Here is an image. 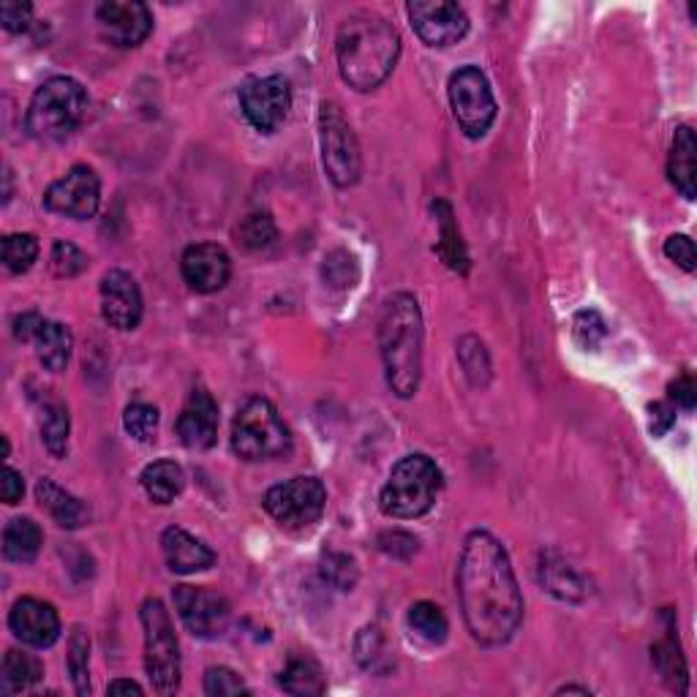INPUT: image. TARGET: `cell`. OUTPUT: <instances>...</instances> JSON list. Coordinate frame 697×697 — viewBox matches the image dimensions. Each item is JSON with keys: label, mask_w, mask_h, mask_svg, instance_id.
<instances>
[{"label": "cell", "mask_w": 697, "mask_h": 697, "mask_svg": "<svg viewBox=\"0 0 697 697\" xmlns=\"http://www.w3.org/2000/svg\"><path fill=\"white\" fill-rule=\"evenodd\" d=\"M409 627H412V632L418 635L420 640H425L428 646H439L448 640V632H450V624H448V616L442 613V608L433 602H414L412 608H409Z\"/></svg>", "instance_id": "obj_30"}, {"label": "cell", "mask_w": 697, "mask_h": 697, "mask_svg": "<svg viewBox=\"0 0 697 697\" xmlns=\"http://www.w3.org/2000/svg\"><path fill=\"white\" fill-rule=\"evenodd\" d=\"M205 693L213 697L224 695H248L246 681L229 668H210L205 673Z\"/></svg>", "instance_id": "obj_41"}, {"label": "cell", "mask_w": 697, "mask_h": 697, "mask_svg": "<svg viewBox=\"0 0 697 697\" xmlns=\"http://www.w3.org/2000/svg\"><path fill=\"white\" fill-rule=\"evenodd\" d=\"M30 17H33V6L20 3V0H6L0 6V22L9 33H22L30 28Z\"/></svg>", "instance_id": "obj_43"}, {"label": "cell", "mask_w": 697, "mask_h": 697, "mask_svg": "<svg viewBox=\"0 0 697 697\" xmlns=\"http://www.w3.org/2000/svg\"><path fill=\"white\" fill-rule=\"evenodd\" d=\"M88 659H90L88 632H85L82 627H75L71 629V638H69V673H71V681H75L77 695L90 693Z\"/></svg>", "instance_id": "obj_35"}, {"label": "cell", "mask_w": 697, "mask_h": 697, "mask_svg": "<svg viewBox=\"0 0 697 697\" xmlns=\"http://www.w3.org/2000/svg\"><path fill=\"white\" fill-rule=\"evenodd\" d=\"M292 450V433L267 399H248L232 423V452L243 461H273Z\"/></svg>", "instance_id": "obj_6"}, {"label": "cell", "mask_w": 697, "mask_h": 697, "mask_svg": "<svg viewBox=\"0 0 697 697\" xmlns=\"http://www.w3.org/2000/svg\"><path fill=\"white\" fill-rule=\"evenodd\" d=\"M9 629L30 648H50L60 638V616L50 602L22 597L11 608Z\"/></svg>", "instance_id": "obj_18"}, {"label": "cell", "mask_w": 697, "mask_h": 697, "mask_svg": "<svg viewBox=\"0 0 697 697\" xmlns=\"http://www.w3.org/2000/svg\"><path fill=\"white\" fill-rule=\"evenodd\" d=\"M433 210L439 213V224H442V240H439V254H442V259L448 262V267H452V271H455V273L467 275L469 256H467V248H463L461 232H458L455 222H452V207L448 205V202H436V205H433Z\"/></svg>", "instance_id": "obj_31"}, {"label": "cell", "mask_w": 697, "mask_h": 697, "mask_svg": "<svg viewBox=\"0 0 697 697\" xmlns=\"http://www.w3.org/2000/svg\"><path fill=\"white\" fill-rule=\"evenodd\" d=\"M158 420H161L158 418V409L150 406V403H131V406L124 412L126 433L143 444H148L156 439Z\"/></svg>", "instance_id": "obj_37"}, {"label": "cell", "mask_w": 697, "mask_h": 697, "mask_svg": "<svg viewBox=\"0 0 697 697\" xmlns=\"http://www.w3.org/2000/svg\"><path fill=\"white\" fill-rule=\"evenodd\" d=\"M537 578H540V583L546 586L548 595L561 599V602H580V599L586 597L583 578H580V575L556 553H542Z\"/></svg>", "instance_id": "obj_24"}, {"label": "cell", "mask_w": 697, "mask_h": 697, "mask_svg": "<svg viewBox=\"0 0 697 697\" xmlns=\"http://www.w3.org/2000/svg\"><path fill=\"white\" fill-rule=\"evenodd\" d=\"M265 510L275 523L289 531L311 529L327 507V491L316 477H292L265 493Z\"/></svg>", "instance_id": "obj_10"}, {"label": "cell", "mask_w": 697, "mask_h": 697, "mask_svg": "<svg viewBox=\"0 0 697 697\" xmlns=\"http://www.w3.org/2000/svg\"><path fill=\"white\" fill-rule=\"evenodd\" d=\"M107 695H145V689L139 687L137 681H126V678H118L107 687Z\"/></svg>", "instance_id": "obj_48"}, {"label": "cell", "mask_w": 697, "mask_h": 697, "mask_svg": "<svg viewBox=\"0 0 697 697\" xmlns=\"http://www.w3.org/2000/svg\"><path fill=\"white\" fill-rule=\"evenodd\" d=\"M439 491H442V469L431 461L428 455L401 458L390 472L387 482L379 497V507L387 518H399V521H412V518H423L436 504Z\"/></svg>", "instance_id": "obj_4"}, {"label": "cell", "mask_w": 697, "mask_h": 697, "mask_svg": "<svg viewBox=\"0 0 697 697\" xmlns=\"http://www.w3.org/2000/svg\"><path fill=\"white\" fill-rule=\"evenodd\" d=\"M36 259H39V240H36L33 235H28V232H17V235L3 237L6 271L14 275L28 273Z\"/></svg>", "instance_id": "obj_34"}, {"label": "cell", "mask_w": 697, "mask_h": 697, "mask_svg": "<svg viewBox=\"0 0 697 697\" xmlns=\"http://www.w3.org/2000/svg\"><path fill=\"white\" fill-rule=\"evenodd\" d=\"M668 177L684 199L693 202L697 194V139L693 126L676 128L668 156Z\"/></svg>", "instance_id": "obj_21"}, {"label": "cell", "mask_w": 697, "mask_h": 697, "mask_svg": "<svg viewBox=\"0 0 697 697\" xmlns=\"http://www.w3.org/2000/svg\"><path fill=\"white\" fill-rule=\"evenodd\" d=\"M88 267V256L85 251H79L75 243L69 240H55L50 251V271L58 278H75Z\"/></svg>", "instance_id": "obj_38"}, {"label": "cell", "mask_w": 697, "mask_h": 697, "mask_svg": "<svg viewBox=\"0 0 697 697\" xmlns=\"http://www.w3.org/2000/svg\"><path fill=\"white\" fill-rule=\"evenodd\" d=\"M101 205V180L85 164H77L69 173L52 183L45 192V207L58 216L88 222L96 216Z\"/></svg>", "instance_id": "obj_12"}, {"label": "cell", "mask_w": 697, "mask_h": 697, "mask_svg": "<svg viewBox=\"0 0 697 697\" xmlns=\"http://www.w3.org/2000/svg\"><path fill=\"white\" fill-rule=\"evenodd\" d=\"M237 243L246 251H265L271 248L278 237V226H275L271 213H251L248 218H243V224L237 226Z\"/></svg>", "instance_id": "obj_33"}, {"label": "cell", "mask_w": 697, "mask_h": 697, "mask_svg": "<svg viewBox=\"0 0 697 697\" xmlns=\"http://www.w3.org/2000/svg\"><path fill=\"white\" fill-rule=\"evenodd\" d=\"M41 542H45V534H41L39 523L33 518H14V521L6 523L3 529V556L6 561H14V565H30L39 556Z\"/></svg>", "instance_id": "obj_25"}, {"label": "cell", "mask_w": 697, "mask_h": 697, "mask_svg": "<svg viewBox=\"0 0 697 697\" xmlns=\"http://www.w3.org/2000/svg\"><path fill=\"white\" fill-rule=\"evenodd\" d=\"M180 273L194 292L213 295V292H222L229 284L232 259L216 243H197V246L183 251Z\"/></svg>", "instance_id": "obj_17"}, {"label": "cell", "mask_w": 697, "mask_h": 697, "mask_svg": "<svg viewBox=\"0 0 697 697\" xmlns=\"http://www.w3.org/2000/svg\"><path fill=\"white\" fill-rule=\"evenodd\" d=\"M665 619H668V629H665V638L651 646V662L659 670V676H662V681L668 684V689L684 695L689 687L687 662H684L681 646H678L676 621H673L670 613H665Z\"/></svg>", "instance_id": "obj_22"}, {"label": "cell", "mask_w": 697, "mask_h": 697, "mask_svg": "<svg viewBox=\"0 0 697 697\" xmlns=\"http://www.w3.org/2000/svg\"><path fill=\"white\" fill-rule=\"evenodd\" d=\"M177 436L188 450H210L218 439V403L205 387L188 395L180 418H177Z\"/></svg>", "instance_id": "obj_19"}, {"label": "cell", "mask_w": 697, "mask_h": 697, "mask_svg": "<svg viewBox=\"0 0 697 697\" xmlns=\"http://www.w3.org/2000/svg\"><path fill=\"white\" fill-rule=\"evenodd\" d=\"M665 256H668L670 262H676V265L681 267V271L695 273V267H697V251H695L693 237H687V235H670L668 240H665Z\"/></svg>", "instance_id": "obj_42"}, {"label": "cell", "mask_w": 697, "mask_h": 697, "mask_svg": "<svg viewBox=\"0 0 697 697\" xmlns=\"http://www.w3.org/2000/svg\"><path fill=\"white\" fill-rule=\"evenodd\" d=\"M463 621L477 644L504 646L523 621V595L510 553L491 531H472L458 561Z\"/></svg>", "instance_id": "obj_1"}, {"label": "cell", "mask_w": 697, "mask_h": 697, "mask_svg": "<svg viewBox=\"0 0 697 697\" xmlns=\"http://www.w3.org/2000/svg\"><path fill=\"white\" fill-rule=\"evenodd\" d=\"M22 493H26V480H22V474L17 472V469L6 467L3 482H0V497H3L6 504L11 507L22 499Z\"/></svg>", "instance_id": "obj_47"}, {"label": "cell", "mask_w": 697, "mask_h": 697, "mask_svg": "<svg viewBox=\"0 0 697 697\" xmlns=\"http://www.w3.org/2000/svg\"><path fill=\"white\" fill-rule=\"evenodd\" d=\"M322 575L330 586L348 591L357 583V565H354L352 556L346 553H327L322 559Z\"/></svg>", "instance_id": "obj_40"}, {"label": "cell", "mask_w": 697, "mask_h": 697, "mask_svg": "<svg viewBox=\"0 0 697 697\" xmlns=\"http://www.w3.org/2000/svg\"><path fill=\"white\" fill-rule=\"evenodd\" d=\"M240 109L256 131L273 134L286 120L292 107L289 79L281 75L251 77L237 90Z\"/></svg>", "instance_id": "obj_11"}, {"label": "cell", "mask_w": 697, "mask_h": 697, "mask_svg": "<svg viewBox=\"0 0 697 697\" xmlns=\"http://www.w3.org/2000/svg\"><path fill=\"white\" fill-rule=\"evenodd\" d=\"M281 689L289 695H322L324 676L316 659L311 657H292L286 668L281 670L278 678Z\"/></svg>", "instance_id": "obj_28"}, {"label": "cell", "mask_w": 697, "mask_h": 697, "mask_svg": "<svg viewBox=\"0 0 697 697\" xmlns=\"http://www.w3.org/2000/svg\"><path fill=\"white\" fill-rule=\"evenodd\" d=\"M145 632V673L158 695H175L180 687V644L167 605L150 597L139 610Z\"/></svg>", "instance_id": "obj_7"}, {"label": "cell", "mask_w": 697, "mask_h": 697, "mask_svg": "<svg viewBox=\"0 0 697 697\" xmlns=\"http://www.w3.org/2000/svg\"><path fill=\"white\" fill-rule=\"evenodd\" d=\"M41 439L55 458H63L69 448V409L63 401L50 399L45 403V418H41Z\"/></svg>", "instance_id": "obj_32"}, {"label": "cell", "mask_w": 697, "mask_h": 697, "mask_svg": "<svg viewBox=\"0 0 697 697\" xmlns=\"http://www.w3.org/2000/svg\"><path fill=\"white\" fill-rule=\"evenodd\" d=\"M161 550L167 567L177 575H194L202 570H210L216 565V553L197 540L194 534H188L180 526H169L161 534Z\"/></svg>", "instance_id": "obj_20"}, {"label": "cell", "mask_w": 697, "mask_h": 697, "mask_svg": "<svg viewBox=\"0 0 697 697\" xmlns=\"http://www.w3.org/2000/svg\"><path fill=\"white\" fill-rule=\"evenodd\" d=\"M104 39L115 47H139L153 30V14L139 0H107L96 9Z\"/></svg>", "instance_id": "obj_15"}, {"label": "cell", "mask_w": 697, "mask_h": 697, "mask_svg": "<svg viewBox=\"0 0 697 697\" xmlns=\"http://www.w3.org/2000/svg\"><path fill=\"white\" fill-rule=\"evenodd\" d=\"M145 493L153 504H173V501L183 493V485H186V474H183L180 463L175 461H156L150 467H145L143 477Z\"/></svg>", "instance_id": "obj_26"}, {"label": "cell", "mask_w": 697, "mask_h": 697, "mask_svg": "<svg viewBox=\"0 0 697 697\" xmlns=\"http://www.w3.org/2000/svg\"><path fill=\"white\" fill-rule=\"evenodd\" d=\"M320 145L322 164L330 183L335 188H352L363 173V156H360L357 137L341 112L338 104L324 101L320 112Z\"/></svg>", "instance_id": "obj_8"}, {"label": "cell", "mask_w": 697, "mask_h": 697, "mask_svg": "<svg viewBox=\"0 0 697 697\" xmlns=\"http://www.w3.org/2000/svg\"><path fill=\"white\" fill-rule=\"evenodd\" d=\"M556 695H591L589 687H575V684H567V687L556 689Z\"/></svg>", "instance_id": "obj_49"}, {"label": "cell", "mask_w": 697, "mask_h": 697, "mask_svg": "<svg viewBox=\"0 0 697 697\" xmlns=\"http://www.w3.org/2000/svg\"><path fill=\"white\" fill-rule=\"evenodd\" d=\"M458 354H461L463 371L472 379L474 387H485L488 379H491V360H488L482 341H477L474 335H467V338H461V344H458Z\"/></svg>", "instance_id": "obj_36"}, {"label": "cell", "mask_w": 697, "mask_h": 697, "mask_svg": "<svg viewBox=\"0 0 697 697\" xmlns=\"http://www.w3.org/2000/svg\"><path fill=\"white\" fill-rule=\"evenodd\" d=\"M45 676V668H41L39 657L26 651H6L3 657V689L6 693H26V689L33 687V684L41 681Z\"/></svg>", "instance_id": "obj_29"}, {"label": "cell", "mask_w": 697, "mask_h": 697, "mask_svg": "<svg viewBox=\"0 0 697 697\" xmlns=\"http://www.w3.org/2000/svg\"><path fill=\"white\" fill-rule=\"evenodd\" d=\"M452 118L469 139H480L497 120V99L488 77L477 66H463L448 82Z\"/></svg>", "instance_id": "obj_9"}, {"label": "cell", "mask_w": 697, "mask_h": 697, "mask_svg": "<svg viewBox=\"0 0 697 697\" xmlns=\"http://www.w3.org/2000/svg\"><path fill=\"white\" fill-rule=\"evenodd\" d=\"M335 55H338V71L344 82L365 94L393 75L401 58V36L384 17L374 11H360L338 28Z\"/></svg>", "instance_id": "obj_2"}, {"label": "cell", "mask_w": 697, "mask_h": 697, "mask_svg": "<svg viewBox=\"0 0 697 697\" xmlns=\"http://www.w3.org/2000/svg\"><path fill=\"white\" fill-rule=\"evenodd\" d=\"M376 338L390 390L399 399H412L423 376V314L418 297L395 292L384 300Z\"/></svg>", "instance_id": "obj_3"}, {"label": "cell", "mask_w": 697, "mask_h": 697, "mask_svg": "<svg viewBox=\"0 0 697 697\" xmlns=\"http://www.w3.org/2000/svg\"><path fill=\"white\" fill-rule=\"evenodd\" d=\"M36 497H39V504L50 512V518L60 526V529H79V526L88 523L90 512L88 507L82 504V499L71 497V493L63 491L58 482H52L50 477L39 480Z\"/></svg>", "instance_id": "obj_23"}, {"label": "cell", "mask_w": 697, "mask_h": 697, "mask_svg": "<svg viewBox=\"0 0 697 697\" xmlns=\"http://www.w3.org/2000/svg\"><path fill=\"white\" fill-rule=\"evenodd\" d=\"M648 414H651V423H648V431L654 436H665L673 425H676V406L670 401H657L648 406Z\"/></svg>", "instance_id": "obj_44"}, {"label": "cell", "mask_w": 697, "mask_h": 697, "mask_svg": "<svg viewBox=\"0 0 697 697\" xmlns=\"http://www.w3.org/2000/svg\"><path fill=\"white\" fill-rule=\"evenodd\" d=\"M71 346H75V338H71V330L60 322H47L41 327L39 338H36V357L52 374H60L66 371L71 360Z\"/></svg>", "instance_id": "obj_27"}, {"label": "cell", "mask_w": 697, "mask_h": 697, "mask_svg": "<svg viewBox=\"0 0 697 697\" xmlns=\"http://www.w3.org/2000/svg\"><path fill=\"white\" fill-rule=\"evenodd\" d=\"M88 94L71 77H52L30 99L26 126L28 134L41 143H58L82 124Z\"/></svg>", "instance_id": "obj_5"}, {"label": "cell", "mask_w": 697, "mask_h": 697, "mask_svg": "<svg viewBox=\"0 0 697 697\" xmlns=\"http://www.w3.org/2000/svg\"><path fill=\"white\" fill-rule=\"evenodd\" d=\"M605 335H608V324H605V320L597 311H580V314H575L572 338L580 348L591 352V348L602 344Z\"/></svg>", "instance_id": "obj_39"}, {"label": "cell", "mask_w": 697, "mask_h": 697, "mask_svg": "<svg viewBox=\"0 0 697 697\" xmlns=\"http://www.w3.org/2000/svg\"><path fill=\"white\" fill-rule=\"evenodd\" d=\"M45 324H47L45 316L36 314V311H26V314H20L14 320V338L22 341V344H36V338H39Z\"/></svg>", "instance_id": "obj_45"}, {"label": "cell", "mask_w": 697, "mask_h": 697, "mask_svg": "<svg viewBox=\"0 0 697 697\" xmlns=\"http://www.w3.org/2000/svg\"><path fill=\"white\" fill-rule=\"evenodd\" d=\"M406 14L414 33L428 47H450L469 33V17L463 6L448 0H412Z\"/></svg>", "instance_id": "obj_13"}, {"label": "cell", "mask_w": 697, "mask_h": 697, "mask_svg": "<svg viewBox=\"0 0 697 697\" xmlns=\"http://www.w3.org/2000/svg\"><path fill=\"white\" fill-rule=\"evenodd\" d=\"M175 608L180 621L192 635L202 640H213L224 635L229 624V602L216 591H207L202 586H175Z\"/></svg>", "instance_id": "obj_14"}, {"label": "cell", "mask_w": 697, "mask_h": 697, "mask_svg": "<svg viewBox=\"0 0 697 697\" xmlns=\"http://www.w3.org/2000/svg\"><path fill=\"white\" fill-rule=\"evenodd\" d=\"M670 403L673 406H681V409H687V412H693L697 403V387H695L693 376L681 374L676 382L670 384Z\"/></svg>", "instance_id": "obj_46"}, {"label": "cell", "mask_w": 697, "mask_h": 697, "mask_svg": "<svg viewBox=\"0 0 697 697\" xmlns=\"http://www.w3.org/2000/svg\"><path fill=\"white\" fill-rule=\"evenodd\" d=\"M101 316L109 327L134 330L143 320V292L131 273L109 271L101 278Z\"/></svg>", "instance_id": "obj_16"}]
</instances>
